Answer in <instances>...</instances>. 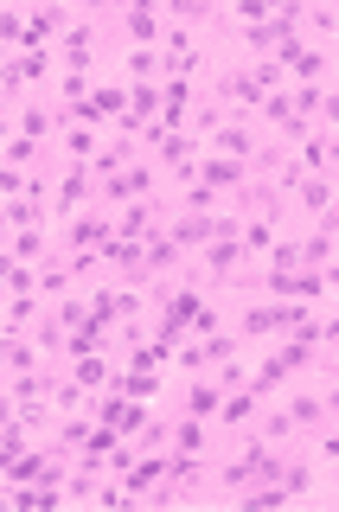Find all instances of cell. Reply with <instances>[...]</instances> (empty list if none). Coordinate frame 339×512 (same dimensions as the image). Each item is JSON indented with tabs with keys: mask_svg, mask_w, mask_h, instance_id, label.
Masks as SVG:
<instances>
[{
	"mask_svg": "<svg viewBox=\"0 0 339 512\" xmlns=\"http://www.w3.org/2000/svg\"><path fill=\"white\" fill-rule=\"evenodd\" d=\"M167 39V13L148 7V0H135V7H116V45H154Z\"/></svg>",
	"mask_w": 339,
	"mask_h": 512,
	"instance_id": "52a82bcc",
	"label": "cell"
},
{
	"mask_svg": "<svg viewBox=\"0 0 339 512\" xmlns=\"http://www.w3.org/2000/svg\"><path fill=\"white\" fill-rule=\"evenodd\" d=\"M295 167L301 173H339V135L333 128H314L308 141L295 148Z\"/></svg>",
	"mask_w": 339,
	"mask_h": 512,
	"instance_id": "2e32d148",
	"label": "cell"
},
{
	"mask_svg": "<svg viewBox=\"0 0 339 512\" xmlns=\"http://www.w3.org/2000/svg\"><path fill=\"white\" fill-rule=\"evenodd\" d=\"M173 455H224V429L212 416H180L173 410Z\"/></svg>",
	"mask_w": 339,
	"mask_h": 512,
	"instance_id": "ba28073f",
	"label": "cell"
},
{
	"mask_svg": "<svg viewBox=\"0 0 339 512\" xmlns=\"http://www.w3.org/2000/svg\"><path fill=\"white\" fill-rule=\"evenodd\" d=\"M7 128L13 135H32L39 148H52V141L64 135V109L52 103V96H26L20 109H7Z\"/></svg>",
	"mask_w": 339,
	"mask_h": 512,
	"instance_id": "3957f363",
	"label": "cell"
},
{
	"mask_svg": "<svg viewBox=\"0 0 339 512\" xmlns=\"http://www.w3.org/2000/svg\"><path fill=\"white\" fill-rule=\"evenodd\" d=\"M320 128H333V135H339V90L327 84V103H320V116H314Z\"/></svg>",
	"mask_w": 339,
	"mask_h": 512,
	"instance_id": "4316f807",
	"label": "cell"
},
{
	"mask_svg": "<svg viewBox=\"0 0 339 512\" xmlns=\"http://www.w3.org/2000/svg\"><path fill=\"white\" fill-rule=\"evenodd\" d=\"M109 71H116L122 84H167V71H160V52H154V45H116Z\"/></svg>",
	"mask_w": 339,
	"mask_h": 512,
	"instance_id": "30bf717a",
	"label": "cell"
},
{
	"mask_svg": "<svg viewBox=\"0 0 339 512\" xmlns=\"http://www.w3.org/2000/svg\"><path fill=\"white\" fill-rule=\"evenodd\" d=\"M180 391H173V410L180 416H212L218 423V410H224V384L212 372H199V378H173Z\"/></svg>",
	"mask_w": 339,
	"mask_h": 512,
	"instance_id": "9c48e42d",
	"label": "cell"
},
{
	"mask_svg": "<svg viewBox=\"0 0 339 512\" xmlns=\"http://www.w3.org/2000/svg\"><path fill=\"white\" fill-rule=\"evenodd\" d=\"M116 480L128 487V500H135V506H148V493L160 487V480H167V448H154V455H135Z\"/></svg>",
	"mask_w": 339,
	"mask_h": 512,
	"instance_id": "7c38bea8",
	"label": "cell"
},
{
	"mask_svg": "<svg viewBox=\"0 0 339 512\" xmlns=\"http://www.w3.org/2000/svg\"><path fill=\"white\" fill-rule=\"evenodd\" d=\"M333 90H339V64H333Z\"/></svg>",
	"mask_w": 339,
	"mask_h": 512,
	"instance_id": "f1b7e54d",
	"label": "cell"
},
{
	"mask_svg": "<svg viewBox=\"0 0 339 512\" xmlns=\"http://www.w3.org/2000/svg\"><path fill=\"white\" fill-rule=\"evenodd\" d=\"M231 333L244 340V352L250 346H263V340H276V301H237V320H231Z\"/></svg>",
	"mask_w": 339,
	"mask_h": 512,
	"instance_id": "8fae6325",
	"label": "cell"
},
{
	"mask_svg": "<svg viewBox=\"0 0 339 512\" xmlns=\"http://www.w3.org/2000/svg\"><path fill=\"white\" fill-rule=\"evenodd\" d=\"M45 308H52L45 295H7V314H0V327H7V333H32V327L45 320Z\"/></svg>",
	"mask_w": 339,
	"mask_h": 512,
	"instance_id": "d6986e66",
	"label": "cell"
},
{
	"mask_svg": "<svg viewBox=\"0 0 339 512\" xmlns=\"http://www.w3.org/2000/svg\"><path fill=\"white\" fill-rule=\"evenodd\" d=\"M301 32H308V45H339V7H308V20H301Z\"/></svg>",
	"mask_w": 339,
	"mask_h": 512,
	"instance_id": "44dd1931",
	"label": "cell"
},
{
	"mask_svg": "<svg viewBox=\"0 0 339 512\" xmlns=\"http://www.w3.org/2000/svg\"><path fill=\"white\" fill-rule=\"evenodd\" d=\"M154 160H160V173H167V186L180 192V186H192V180H199L205 141L192 135V128H186V135H167V141H160V148H154Z\"/></svg>",
	"mask_w": 339,
	"mask_h": 512,
	"instance_id": "5b68a950",
	"label": "cell"
},
{
	"mask_svg": "<svg viewBox=\"0 0 339 512\" xmlns=\"http://www.w3.org/2000/svg\"><path fill=\"white\" fill-rule=\"evenodd\" d=\"M7 295H39V263H7Z\"/></svg>",
	"mask_w": 339,
	"mask_h": 512,
	"instance_id": "484cf974",
	"label": "cell"
},
{
	"mask_svg": "<svg viewBox=\"0 0 339 512\" xmlns=\"http://www.w3.org/2000/svg\"><path fill=\"white\" fill-rule=\"evenodd\" d=\"M263 141H269V128L256 122V116H231V122H224L212 141H205V154H224V160H244V167H250Z\"/></svg>",
	"mask_w": 339,
	"mask_h": 512,
	"instance_id": "8992f818",
	"label": "cell"
},
{
	"mask_svg": "<svg viewBox=\"0 0 339 512\" xmlns=\"http://www.w3.org/2000/svg\"><path fill=\"white\" fill-rule=\"evenodd\" d=\"M276 410L288 416V429H295L301 442H308L314 429H327V423H333V410H327V384H320V378H295V384H288V391L276 397Z\"/></svg>",
	"mask_w": 339,
	"mask_h": 512,
	"instance_id": "7a4b0ae2",
	"label": "cell"
},
{
	"mask_svg": "<svg viewBox=\"0 0 339 512\" xmlns=\"http://www.w3.org/2000/svg\"><path fill=\"white\" fill-rule=\"evenodd\" d=\"M186 263H192V256H186L180 244H173V231H160V237H154V244H148V276H154V282H167V276H180V269H186Z\"/></svg>",
	"mask_w": 339,
	"mask_h": 512,
	"instance_id": "ac0fdd59",
	"label": "cell"
},
{
	"mask_svg": "<svg viewBox=\"0 0 339 512\" xmlns=\"http://www.w3.org/2000/svg\"><path fill=\"white\" fill-rule=\"evenodd\" d=\"M205 96H212V103H224L231 116H263V84L250 77V58H237V52H212Z\"/></svg>",
	"mask_w": 339,
	"mask_h": 512,
	"instance_id": "6da1fadb",
	"label": "cell"
},
{
	"mask_svg": "<svg viewBox=\"0 0 339 512\" xmlns=\"http://www.w3.org/2000/svg\"><path fill=\"white\" fill-rule=\"evenodd\" d=\"M173 199H180V212H224V192H218V186H205V180L180 186Z\"/></svg>",
	"mask_w": 339,
	"mask_h": 512,
	"instance_id": "7402d4cb",
	"label": "cell"
},
{
	"mask_svg": "<svg viewBox=\"0 0 339 512\" xmlns=\"http://www.w3.org/2000/svg\"><path fill=\"white\" fill-rule=\"evenodd\" d=\"M167 231H173V244H180L186 256H199V250L218 237V224H212V212H173Z\"/></svg>",
	"mask_w": 339,
	"mask_h": 512,
	"instance_id": "e0dca14e",
	"label": "cell"
},
{
	"mask_svg": "<svg viewBox=\"0 0 339 512\" xmlns=\"http://www.w3.org/2000/svg\"><path fill=\"white\" fill-rule=\"evenodd\" d=\"M263 397L250 391V384H237V391H224V410H218V429L224 436H237V429H250V423H263Z\"/></svg>",
	"mask_w": 339,
	"mask_h": 512,
	"instance_id": "5bb4252c",
	"label": "cell"
},
{
	"mask_svg": "<svg viewBox=\"0 0 339 512\" xmlns=\"http://www.w3.org/2000/svg\"><path fill=\"white\" fill-rule=\"evenodd\" d=\"M301 448H308V455L320 461V468L333 474V468H339V423H327V429H314V436L301 442Z\"/></svg>",
	"mask_w": 339,
	"mask_h": 512,
	"instance_id": "cb8c5ba5",
	"label": "cell"
},
{
	"mask_svg": "<svg viewBox=\"0 0 339 512\" xmlns=\"http://www.w3.org/2000/svg\"><path fill=\"white\" fill-rule=\"evenodd\" d=\"M0 160H7V173H32V167H45V160H52V148H39L32 135H13V128H7V148H0Z\"/></svg>",
	"mask_w": 339,
	"mask_h": 512,
	"instance_id": "ffe728a7",
	"label": "cell"
},
{
	"mask_svg": "<svg viewBox=\"0 0 339 512\" xmlns=\"http://www.w3.org/2000/svg\"><path fill=\"white\" fill-rule=\"evenodd\" d=\"M109 237H116V212H109V205H84V212H77V218L58 231V250H64V256H77V250H103Z\"/></svg>",
	"mask_w": 339,
	"mask_h": 512,
	"instance_id": "277c9868",
	"label": "cell"
},
{
	"mask_svg": "<svg viewBox=\"0 0 339 512\" xmlns=\"http://www.w3.org/2000/svg\"><path fill=\"white\" fill-rule=\"evenodd\" d=\"M320 500H339V468H333L327 480H320Z\"/></svg>",
	"mask_w": 339,
	"mask_h": 512,
	"instance_id": "83f0119b",
	"label": "cell"
},
{
	"mask_svg": "<svg viewBox=\"0 0 339 512\" xmlns=\"http://www.w3.org/2000/svg\"><path fill=\"white\" fill-rule=\"evenodd\" d=\"M250 372H256V365L244 359V352H231V359H218V365H212V378L224 384V391H237V384H250Z\"/></svg>",
	"mask_w": 339,
	"mask_h": 512,
	"instance_id": "d4e9b609",
	"label": "cell"
},
{
	"mask_svg": "<svg viewBox=\"0 0 339 512\" xmlns=\"http://www.w3.org/2000/svg\"><path fill=\"white\" fill-rule=\"evenodd\" d=\"M224 122H231V109L212 103V96H199V109H192V135H199V141H212Z\"/></svg>",
	"mask_w": 339,
	"mask_h": 512,
	"instance_id": "603a6c76",
	"label": "cell"
},
{
	"mask_svg": "<svg viewBox=\"0 0 339 512\" xmlns=\"http://www.w3.org/2000/svg\"><path fill=\"white\" fill-rule=\"evenodd\" d=\"M58 256V231L32 224V231H7V263H52Z\"/></svg>",
	"mask_w": 339,
	"mask_h": 512,
	"instance_id": "4fadbf2b",
	"label": "cell"
},
{
	"mask_svg": "<svg viewBox=\"0 0 339 512\" xmlns=\"http://www.w3.org/2000/svg\"><path fill=\"white\" fill-rule=\"evenodd\" d=\"M103 141H109V128H90V122H71V128H64V135L52 141V154H58V160H84V167H90V160H96V154H103Z\"/></svg>",
	"mask_w": 339,
	"mask_h": 512,
	"instance_id": "9a60e30c",
	"label": "cell"
}]
</instances>
